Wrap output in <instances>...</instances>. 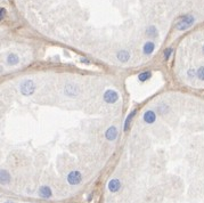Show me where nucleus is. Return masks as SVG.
Instances as JSON below:
<instances>
[{"label": "nucleus", "mask_w": 204, "mask_h": 203, "mask_svg": "<svg viewBox=\"0 0 204 203\" xmlns=\"http://www.w3.org/2000/svg\"><path fill=\"white\" fill-rule=\"evenodd\" d=\"M91 198H92V194H91L90 196H88V201H91Z\"/></svg>", "instance_id": "23"}, {"label": "nucleus", "mask_w": 204, "mask_h": 203, "mask_svg": "<svg viewBox=\"0 0 204 203\" xmlns=\"http://www.w3.org/2000/svg\"><path fill=\"white\" fill-rule=\"evenodd\" d=\"M64 93L66 96H70V97H74L76 95L79 94V88L76 85H73V83H69V85L65 86V89H64Z\"/></svg>", "instance_id": "5"}, {"label": "nucleus", "mask_w": 204, "mask_h": 203, "mask_svg": "<svg viewBox=\"0 0 204 203\" xmlns=\"http://www.w3.org/2000/svg\"><path fill=\"white\" fill-rule=\"evenodd\" d=\"M195 22V19L194 16H192V15H185V16H182L179 19V21L177 22L176 24V28L178 30H180V31H184V30H187V29H189Z\"/></svg>", "instance_id": "1"}, {"label": "nucleus", "mask_w": 204, "mask_h": 203, "mask_svg": "<svg viewBox=\"0 0 204 203\" xmlns=\"http://www.w3.org/2000/svg\"><path fill=\"white\" fill-rule=\"evenodd\" d=\"M146 34H147L148 37L156 38L157 36H159V32H157V29L155 28V26H149V28H147V30H146Z\"/></svg>", "instance_id": "16"}, {"label": "nucleus", "mask_w": 204, "mask_h": 203, "mask_svg": "<svg viewBox=\"0 0 204 203\" xmlns=\"http://www.w3.org/2000/svg\"><path fill=\"white\" fill-rule=\"evenodd\" d=\"M154 49H155V45L152 41H147L142 47V52H144L145 55H149V54H152L154 52Z\"/></svg>", "instance_id": "10"}, {"label": "nucleus", "mask_w": 204, "mask_h": 203, "mask_svg": "<svg viewBox=\"0 0 204 203\" xmlns=\"http://www.w3.org/2000/svg\"><path fill=\"white\" fill-rule=\"evenodd\" d=\"M136 113H137V111H136V110H133L132 112H131V113H130L128 117H127L125 121H124V124H123V130H124V131H128L129 129H130V127H131V122H132V119L135 118Z\"/></svg>", "instance_id": "7"}, {"label": "nucleus", "mask_w": 204, "mask_h": 203, "mask_svg": "<svg viewBox=\"0 0 204 203\" xmlns=\"http://www.w3.org/2000/svg\"><path fill=\"white\" fill-rule=\"evenodd\" d=\"M157 110H159V112L161 114H166L168 111H169V106L168 105H166V104H162V105H160L159 107H157Z\"/></svg>", "instance_id": "17"}, {"label": "nucleus", "mask_w": 204, "mask_h": 203, "mask_svg": "<svg viewBox=\"0 0 204 203\" xmlns=\"http://www.w3.org/2000/svg\"><path fill=\"white\" fill-rule=\"evenodd\" d=\"M19 89H21V93L24 96H31L34 93L35 86H34V82L32 80H25L21 83Z\"/></svg>", "instance_id": "2"}, {"label": "nucleus", "mask_w": 204, "mask_h": 203, "mask_svg": "<svg viewBox=\"0 0 204 203\" xmlns=\"http://www.w3.org/2000/svg\"><path fill=\"white\" fill-rule=\"evenodd\" d=\"M187 76H188V78H190V79H194L195 76H197V71H195V70H193V69H190V70L187 71Z\"/></svg>", "instance_id": "19"}, {"label": "nucleus", "mask_w": 204, "mask_h": 203, "mask_svg": "<svg viewBox=\"0 0 204 203\" xmlns=\"http://www.w3.org/2000/svg\"><path fill=\"white\" fill-rule=\"evenodd\" d=\"M172 52H173V49H172V48H166V50H164V58H166V59H169Z\"/></svg>", "instance_id": "20"}, {"label": "nucleus", "mask_w": 204, "mask_h": 203, "mask_svg": "<svg viewBox=\"0 0 204 203\" xmlns=\"http://www.w3.org/2000/svg\"><path fill=\"white\" fill-rule=\"evenodd\" d=\"M116 57H118V59H119L120 62H122V63H125V62L129 61V58H130V55H129V52H125V50H120V52H118Z\"/></svg>", "instance_id": "14"}, {"label": "nucleus", "mask_w": 204, "mask_h": 203, "mask_svg": "<svg viewBox=\"0 0 204 203\" xmlns=\"http://www.w3.org/2000/svg\"><path fill=\"white\" fill-rule=\"evenodd\" d=\"M202 50H203V54H204V46H203V49H202Z\"/></svg>", "instance_id": "24"}, {"label": "nucleus", "mask_w": 204, "mask_h": 203, "mask_svg": "<svg viewBox=\"0 0 204 203\" xmlns=\"http://www.w3.org/2000/svg\"><path fill=\"white\" fill-rule=\"evenodd\" d=\"M39 195L43 198H49L52 196V189L49 188L48 186H42L41 188L39 189Z\"/></svg>", "instance_id": "11"}, {"label": "nucleus", "mask_w": 204, "mask_h": 203, "mask_svg": "<svg viewBox=\"0 0 204 203\" xmlns=\"http://www.w3.org/2000/svg\"><path fill=\"white\" fill-rule=\"evenodd\" d=\"M103 97H104V100L106 103L113 104V103H115V102L119 99V94H118L115 90L109 89L104 93V96H103Z\"/></svg>", "instance_id": "3"}, {"label": "nucleus", "mask_w": 204, "mask_h": 203, "mask_svg": "<svg viewBox=\"0 0 204 203\" xmlns=\"http://www.w3.org/2000/svg\"><path fill=\"white\" fill-rule=\"evenodd\" d=\"M6 203H13V202H6Z\"/></svg>", "instance_id": "25"}, {"label": "nucleus", "mask_w": 204, "mask_h": 203, "mask_svg": "<svg viewBox=\"0 0 204 203\" xmlns=\"http://www.w3.org/2000/svg\"><path fill=\"white\" fill-rule=\"evenodd\" d=\"M197 76H199V80L204 81V66H201L197 70Z\"/></svg>", "instance_id": "18"}, {"label": "nucleus", "mask_w": 204, "mask_h": 203, "mask_svg": "<svg viewBox=\"0 0 204 203\" xmlns=\"http://www.w3.org/2000/svg\"><path fill=\"white\" fill-rule=\"evenodd\" d=\"M116 136H118V129L115 127H109L105 132V137L109 140H114L116 138Z\"/></svg>", "instance_id": "8"}, {"label": "nucleus", "mask_w": 204, "mask_h": 203, "mask_svg": "<svg viewBox=\"0 0 204 203\" xmlns=\"http://www.w3.org/2000/svg\"><path fill=\"white\" fill-rule=\"evenodd\" d=\"M82 179V176L79 171H71L67 175V181L71 185H78Z\"/></svg>", "instance_id": "4"}, {"label": "nucleus", "mask_w": 204, "mask_h": 203, "mask_svg": "<svg viewBox=\"0 0 204 203\" xmlns=\"http://www.w3.org/2000/svg\"><path fill=\"white\" fill-rule=\"evenodd\" d=\"M5 8H1V19H4V17H5Z\"/></svg>", "instance_id": "22"}, {"label": "nucleus", "mask_w": 204, "mask_h": 203, "mask_svg": "<svg viewBox=\"0 0 204 203\" xmlns=\"http://www.w3.org/2000/svg\"><path fill=\"white\" fill-rule=\"evenodd\" d=\"M142 119H144V121L146 123H148V124H151V123L155 122V120H156V114L154 113L153 111H146L145 112V114H144V117H142Z\"/></svg>", "instance_id": "6"}, {"label": "nucleus", "mask_w": 204, "mask_h": 203, "mask_svg": "<svg viewBox=\"0 0 204 203\" xmlns=\"http://www.w3.org/2000/svg\"><path fill=\"white\" fill-rule=\"evenodd\" d=\"M120 188H121V183H120L118 179H112L109 183V189L112 192V193L118 192Z\"/></svg>", "instance_id": "9"}, {"label": "nucleus", "mask_w": 204, "mask_h": 203, "mask_svg": "<svg viewBox=\"0 0 204 203\" xmlns=\"http://www.w3.org/2000/svg\"><path fill=\"white\" fill-rule=\"evenodd\" d=\"M0 181H1V184L2 185H6L8 184L10 181V175L8 174V171L6 170H1V174H0Z\"/></svg>", "instance_id": "13"}, {"label": "nucleus", "mask_w": 204, "mask_h": 203, "mask_svg": "<svg viewBox=\"0 0 204 203\" xmlns=\"http://www.w3.org/2000/svg\"><path fill=\"white\" fill-rule=\"evenodd\" d=\"M80 62L81 63H85V64H90V61H89V59H85V58H81Z\"/></svg>", "instance_id": "21"}, {"label": "nucleus", "mask_w": 204, "mask_h": 203, "mask_svg": "<svg viewBox=\"0 0 204 203\" xmlns=\"http://www.w3.org/2000/svg\"><path fill=\"white\" fill-rule=\"evenodd\" d=\"M151 76H152L151 71H144V72H142V73H139L138 80L142 81V82H145V81H147L148 79H151Z\"/></svg>", "instance_id": "15"}, {"label": "nucleus", "mask_w": 204, "mask_h": 203, "mask_svg": "<svg viewBox=\"0 0 204 203\" xmlns=\"http://www.w3.org/2000/svg\"><path fill=\"white\" fill-rule=\"evenodd\" d=\"M6 62H7V64H9V65H16V64H18L19 58L16 54H9V55L7 56V58H6Z\"/></svg>", "instance_id": "12"}]
</instances>
